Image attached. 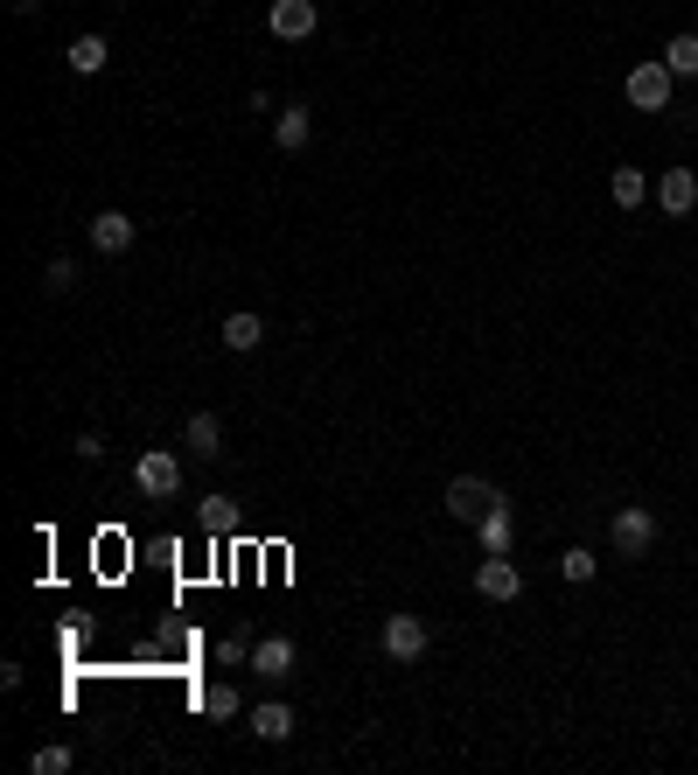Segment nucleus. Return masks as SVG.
Instances as JSON below:
<instances>
[{"instance_id":"f03ea898","label":"nucleus","mask_w":698,"mask_h":775,"mask_svg":"<svg viewBox=\"0 0 698 775\" xmlns=\"http://www.w3.org/2000/svg\"><path fill=\"white\" fill-rule=\"evenodd\" d=\"M266 29H273V43H308V35L322 29V8H314V0H273Z\"/></svg>"},{"instance_id":"4be33fe9","label":"nucleus","mask_w":698,"mask_h":775,"mask_svg":"<svg viewBox=\"0 0 698 775\" xmlns=\"http://www.w3.org/2000/svg\"><path fill=\"white\" fill-rule=\"evenodd\" d=\"M196 706H203V720H231V713H238V692H231V685H203Z\"/></svg>"},{"instance_id":"7ed1b4c3","label":"nucleus","mask_w":698,"mask_h":775,"mask_svg":"<svg viewBox=\"0 0 698 775\" xmlns=\"http://www.w3.org/2000/svg\"><path fill=\"white\" fill-rule=\"evenodd\" d=\"M496 503H503V497H496L482 476H455V482H447V517H461V524H482Z\"/></svg>"},{"instance_id":"0eeeda50","label":"nucleus","mask_w":698,"mask_h":775,"mask_svg":"<svg viewBox=\"0 0 698 775\" xmlns=\"http://www.w3.org/2000/svg\"><path fill=\"white\" fill-rule=\"evenodd\" d=\"M650 545H656V517H650L643 503H629V510L615 517V552H621V559H643Z\"/></svg>"},{"instance_id":"393cba45","label":"nucleus","mask_w":698,"mask_h":775,"mask_svg":"<svg viewBox=\"0 0 698 775\" xmlns=\"http://www.w3.org/2000/svg\"><path fill=\"white\" fill-rule=\"evenodd\" d=\"M70 455H78V461H99V455H105V433H78V441H70Z\"/></svg>"},{"instance_id":"1a4fd4ad","label":"nucleus","mask_w":698,"mask_h":775,"mask_svg":"<svg viewBox=\"0 0 698 775\" xmlns=\"http://www.w3.org/2000/svg\"><path fill=\"white\" fill-rule=\"evenodd\" d=\"M294 664H300V650L287 636H266V642H252V671L266 677V685H279V677H294Z\"/></svg>"},{"instance_id":"f8f14e48","label":"nucleus","mask_w":698,"mask_h":775,"mask_svg":"<svg viewBox=\"0 0 698 775\" xmlns=\"http://www.w3.org/2000/svg\"><path fill=\"white\" fill-rule=\"evenodd\" d=\"M91 244H99L105 259L126 252V244H134V217H126V210H99V217H91Z\"/></svg>"},{"instance_id":"f3484780","label":"nucleus","mask_w":698,"mask_h":775,"mask_svg":"<svg viewBox=\"0 0 698 775\" xmlns=\"http://www.w3.org/2000/svg\"><path fill=\"white\" fill-rule=\"evenodd\" d=\"M608 196L621 203V210H636V203L650 196V175H643V168H615V175H608Z\"/></svg>"},{"instance_id":"6e6552de","label":"nucleus","mask_w":698,"mask_h":775,"mask_svg":"<svg viewBox=\"0 0 698 775\" xmlns=\"http://www.w3.org/2000/svg\"><path fill=\"white\" fill-rule=\"evenodd\" d=\"M656 210L664 217H691L698 210V175L691 168H664V175H656Z\"/></svg>"},{"instance_id":"ddd939ff","label":"nucleus","mask_w":698,"mask_h":775,"mask_svg":"<svg viewBox=\"0 0 698 775\" xmlns=\"http://www.w3.org/2000/svg\"><path fill=\"white\" fill-rule=\"evenodd\" d=\"M259 343H266V321H259L252 308H238V315H224V350H259Z\"/></svg>"},{"instance_id":"9d476101","label":"nucleus","mask_w":698,"mask_h":775,"mask_svg":"<svg viewBox=\"0 0 698 775\" xmlns=\"http://www.w3.org/2000/svg\"><path fill=\"white\" fill-rule=\"evenodd\" d=\"M273 140H279V155H300V147L314 140V112L308 105H279L273 112Z\"/></svg>"},{"instance_id":"f257e3e1","label":"nucleus","mask_w":698,"mask_h":775,"mask_svg":"<svg viewBox=\"0 0 698 775\" xmlns=\"http://www.w3.org/2000/svg\"><path fill=\"white\" fill-rule=\"evenodd\" d=\"M671 84H677V78H671V64H664V56H650V64H636V70H629V84H621V91H629V105H636V112H664V105H671Z\"/></svg>"},{"instance_id":"4468645a","label":"nucleus","mask_w":698,"mask_h":775,"mask_svg":"<svg viewBox=\"0 0 698 775\" xmlns=\"http://www.w3.org/2000/svg\"><path fill=\"white\" fill-rule=\"evenodd\" d=\"M64 64L78 70V78H99V70L112 64V49H105V35H78V43L64 49Z\"/></svg>"},{"instance_id":"dca6fc26","label":"nucleus","mask_w":698,"mask_h":775,"mask_svg":"<svg viewBox=\"0 0 698 775\" xmlns=\"http://www.w3.org/2000/svg\"><path fill=\"white\" fill-rule=\"evenodd\" d=\"M476 538H482V552H511V538H517V517H511V503H496L489 517L476 524Z\"/></svg>"},{"instance_id":"9b49d317","label":"nucleus","mask_w":698,"mask_h":775,"mask_svg":"<svg viewBox=\"0 0 698 775\" xmlns=\"http://www.w3.org/2000/svg\"><path fill=\"white\" fill-rule=\"evenodd\" d=\"M182 447H188V455H203V461H217V455H224V426H217V412H188Z\"/></svg>"},{"instance_id":"2eb2a0df","label":"nucleus","mask_w":698,"mask_h":775,"mask_svg":"<svg viewBox=\"0 0 698 775\" xmlns=\"http://www.w3.org/2000/svg\"><path fill=\"white\" fill-rule=\"evenodd\" d=\"M252 733H259V741H294V706H279V698H266V706H259L252 713Z\"/></svg>"},{"instance_id":"6ab92c4d","label":"nucleus","mask_w":698,"mask_h":775,"mask_svg":"<svg viewBox=\"0 0 698 775\" xmlns=\"http://www.w3.org/2000/svg\"><path fill=\"white\" fill-rule=\"evenodd\" d=\"M196 524H203V532H210V538H224V532H231V524H238V510H231V497H203V510H196Z\"/></svg>"},{"instance_id":"5701e85b","label":"nucleus","mask_w":698,"mask_h":775,"mask_svg":"<svg viewBox=\"0 0 698 775\" xmlns=\"http://www.w3.org/2000/svg\"><path fill=\"white\" fill-rule=\"evenodd\" d=\"M43 287L49 294H70V287H78V259H56V266L43 273Z\"/></svg>"},{"instance_id":"412c9836","label":"nucleus","mask_w":698,"mask_h":775,"mask_svg":"<svg viewBox=\"0 0 698 775\" xmlns=\"http://www.w3.org/2000/svg\"><path fill=\"white\" fill-rule=\"evenodd\" d=\"M70 762H78V754H70L64 741H43V748H35V754H28V768H35V775H64Z\"/></svg>"},{"instance_id":"a211bd4d","label":"nucleus","mask_w":698,"mask_h":775,"mask_svg":"<svg viewBox=\"0 0 698 775\" xmlns=\"http://www.w3.org/2000/svg\"><path fill=\"white\" fill-rule=\"evenodd\" d=\"M664 64H671V78H698V35H671Z\"/></svg>"},{"instance_id":"20e7f679","label":"nucleus","mask_w":698,"mask_h":775,"mask_svg":"<svg viewBox=\"0 0 698 775\" xmlns=\"http://www.w3.org/2000/svg\"><path fill=\"white\" fill-rule=\"evenodd\" d=\"M426 622L420 615H385V657H391V664H420V657H426Z\"/></svg>"},{"instance_id":"b1692460","label":"nucleus","mask_w":698,"mask_h":775,"mask_svg":"<svg viewBox=\"0 0 698 775\" xmlns=\"http://www.w3.org/2000/svg\"><path fill=\"white\" fill-rule=\"evenodd\" d=\"M217 664H252V642H244V636H224V642H217Z\"/></svg>"},{"instance_id":"39448f33","label":"nucleus","mask_w":698,"mask_h":775,"mask_svg":"<svg viewBox=\"0 0 698 775\" xmlns=\"http://www.w3.org/2000/svg\"><path fill=\"white\" fill-rule=\"evenodd\" d=\"M476 594H482V601H517V594H524V573L511 566V552H482V566H476Z\"/></svg>"},{"instance_id":"423d86ee","label":"nucleus","mask_w":698,"mask_h":775,"mask_svg":"<svg viewBox=\"0 0 698 775\" xmlns=\"http://www.w3.org/2000/svg\"><path fill=\"white\" fill-rule=\"evenodd\" d=\"M134 482L147 489V497H175V489H182V461L168 455V447H147V455L134 461Z\"/></svg>"},{"instance_id":"aec40b11","label":"nucleus","mask_w":698,"mask_h":775,"mask_svg":"<svg viewBox=\"0 0 698 775\" xmlns=\"http://www.w3.org/2000/svg\"><path fill=\"white\" fill-rule=\"evenodd\" d=\"M559 573H565V580H573V588H587V580L600 573V559L587 552V545H573V552H559Z\"/></svg>"}]
</instances>
